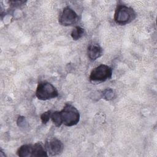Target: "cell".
Instances as JSON below:
<instances>
[{"label": "cell", "instance_id": "8", "mask_svg": "<svg viewBox=\"0 0 157 157\" xmlns=\"http://www.w3.org/2000/svg\"><path fill=\"white\" fill-rule=\"evenodd\" d=\"M46 148L40 143L37 142L33 144L31 156H48Z\"/></svg>", "mask_w": 157, "mask_h": 157}, {"label": "cell", "instance_id": "14", "mask_svg": "<svg viewBox=\"0 0 157 157\" xmlns=\"http://www.w3.org/2000/svg\"><path fill=\"white\" fill-rule=\"evenodd\" d=\"M25 123H26V121H25V118L24 117H19L17 119V125L19 126V127H23L25 126Z\"/></svg>", "mask_w": 157, "mask_h": 157}, {"label": "cell", "instance_id": "12", "mask_svg": "<svg viewBox=\"0 0 157 157\" xmlns=\"http://www.w3.org/2000/svg\"><path fill=\"white\" fill-rule=\"evenodd\" d=\"M103 98L106 100H111L114 98L115 93L112 89L111 88H107L105 89L102 93Z\"/></svg>", "mask_w": 157, "mask_h": 157}, {"label": "cell", "instance_id": "5", "mask_svg": "<svg viewBox=\"0 0 157 157\" xmlns=\"http://www.w3.org/2000/svg\"><path fill=\"white\" fill-rule=\"evenodd\" d=\"M78 20V16L71 7H64L59 15L58 21L60 25L67 26L76 23Z\"/></svg>", "mask_w": 157, "mask_h": 157}, {"label": "cell", "instance_id": "1", "mask_svg": "<svg viewBox=\"0 0 157 157\" xmlns=\"http://www.w3.org/2000/svg\"><path fill=\"white\" fill-rule=\"evenodd\" d=\"M136 14L132 8L124 4H118L116 7L113 20L119 25H125L133 21Z\"/></svg>", "mask_w": 157, "mask_h": 157}, {"label": "cell", "instance_id": "6", "mask_svg": "<svg viewBox=\"0 0 157 157\" xmlns=\"http://www.w3.org/2000/svg\"><path fill=\"white\" fill-rule=\"evenodd\" d=\"M45 148L50 155L55 156L62 152L64 145L60 140L56 138H53L46 144Z\"/></svg>", "mask_w": 157, "mask_h": 157}, {"label": "cell", "instance_id": "9", "mask_svg": "<svg viewBox=\"0 0 157 157\" xmlns=\"http://www.w3.org/2000/svg\"><path fill=\"white\" fill-rule=\"evenodd\" d=\"M33 144H25L20 146L17 151V154L20 157L31 156Z\"/></svg>", "mask_w": 157, "mask_h": 157}, {"label": "cell", "instance_id": "7", "mask_svg": "<svg viewBox=\"0 0 157 157\" xmlns=\"http://www.w3.org/2000/svg\"><path fill=\"white\" fill-rule=\"evenodd\" d=\"M102 48L98 44H90L87 48L88 56L91 60H96L102 55Z\"/></svg>", "mask_w": 157, "mask_h": 157}, {"label": "cell", "instance_id": "13", "mask_svg": "<svg viewBox=\"0 0 157 157\" xmlns=\"http://www.w3.org/2000/svg\"><path fill=\"white\" fill-rule=\"evenodd\" d=\"M52 113V112L51 110H48L47 112H44L40 115V120L43 124H46L49 121V120L51 118Z\"/></svg>", "mask_w": 157, "mask_h": 157}, {"label": "cell", "instance_id": "4", "mask_svg": "<svg viewBox=\"0 0 157 157\" xmlns=\"http://www.w3.org/2000/svg\"><path fill=\"white\" fill-rule=\"evenodd\" d=\"M112 75V69L108 65L101 64L91 71L89 78L92 82L99 83L110 79Z\"/></svg>", "mask_w": 157, "mask_h": 157}, {"label": "cell", "instance_id": "2", "mask_svg": "<svg viewBox=\"0 0 157 157\" xmlns=\"http://www.w3.org/2000/svg\"><path fill=\"white\" fill-rule=\"evenodd\" d=\"M59 112L62 123L66 126L76 125L80 120L78 110L71 104H66Z\"/></svg>", "mask_w": 157, "mask_h": 157}, {"label": "cell", "instance_id": "10", "mask_svg": "<svg viewBox=\"0 0 157 157\" xmlns=\"http://www.w3.org/2000/svg\"><path fill=\"white\" fill-rule=\"evenodd\" d=\"M84 34V29L80 26H77L71 32V37L73 40H77L80 39Z\"/></svg>", "mask_w": 157, "mask_h": 157}, {"label": "cell", "instance_id": "3", "mask_svg": "<svg viewBox=\"0 0 157 157\" xmlns=\"http://www.w3.org/2000/svg\"><path fill=\"white\" fill-rule=\"evenodd\" d=\"M58 96V91L52 83L47 81L39 82L36 90V96L39 100L46 101L56 98Z\"/></svg>", "mask_w": 157, "mask_h": 157}, {"label": "cell", "instance_id": "11", "mask_svg": "<svg viewBox=\"0 0 157 157\" xmlns=\"http://www.w3.org/2000/svg\"><path fill=\"white\" fill-rule=\"evenodd\" d=\"M51 119L55 125L57 127H60L61 124H63L61 119L59 115V112L58 111H55L52 113Z\"/></svg>", "mask_w": 157, "mask_h": 157}]
</instances>
